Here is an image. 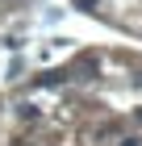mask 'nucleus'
<instances>
[{"label": "nucleus", "mask_w": 142, "mask_h": 146, "mask_svg": "<svg viewBox=\"0 0 142 146\" xmlns=\"http://www.w3.org/2000/svg\"><path fill=\"white\" fill-rule=\"evenodd\" d=\"M63 79H67V71H46L38 84H42V88H55V84H63Z\"/></svg>", "instance_id": "1"}, {"label": "nucleus", "mask_w": 142, "mask_h": 146, "mask_svg": "<svg viewBox=\"0 0 142 146\" xmlns=\"http://www.w3.org/2000/svg\"><path fill=\"white\" fill-rule=\"evenodd\" d=\"M92 4H96V0H75V9H92Z\"/></svg>", "instance_id": "2"}, {"label": "nucleus", "mask_w": 142, "mask_h": 146, "mask_svg": "<svg viewBox=\"0 0 142 146\" xmlns=\"http://www.w3.org/2000/svg\"><path fill=\"white\" fill-rule=\"evenodd\" d=\"M121 146H138V142H134V138H125V142H121Z\"/></svg>", "instance_id": "3"}, {"label": "nucleus", "mask_w": 142, "mask_h": 146, "mask_svg": "<svg viewBox=\"0 0 142 146\" xmlns=\"http://www.w3.org/2000/svg\"><path fill=\"white\" fill-rule=\"evenodd\" d=\"M138 84H142V75H138Z\"/></svg>", "instance_id": "4"}]
</instances>
